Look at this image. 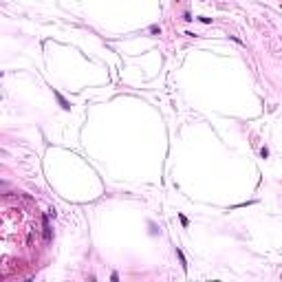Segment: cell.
Instances as JSON below:
<instances>
[{"instance_id": "obj_1", "label": "cell", "mask_w": 282, "mask_h": 282, "mask_svg": "<svg viewBox=\"0 0 282 282\" xmlns=\"http://www.w3.org/2000/svg\"><path fill=\"white\" fill-rule=\"evenodd\" d=\"M46 218H49V216L42 218V232H44V240H51V225H49Z\"/></svg>"}, {"instance_id": "obj_2", "label": "cell", "mask_w": 282, "mask_h": 282, "mask_svg": "<svg viewBox=\"0 0 282 282\" xmlns=\"http://www.w3.org/2000/svg\"><path fill=\"white\" fill-rule=\"evenodd\" d=\"M55 97H58V101L62 104V108H64V110H71V104H68V101H66V99H64L60 93H55Z\"/></svg>"}, {"instance_id": "obj_3", "label": "cell", "mask_w": 282, "mask_h": 282, "mask_svg": "<svg viewBox=\"0 0 282 282\" xmlns=\"http://www.w3.org/2000/svg\"><path fill=\"white\" fill-rule=\"evenodd\" d=\"M176 256L181 258V265H183V271H187V260H185V256H183V251L181 249H176Z\"/></svg>"}]
</instances>
